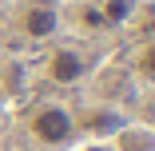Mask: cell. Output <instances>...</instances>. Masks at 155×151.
<instances>
[{"instance_id": "2", "label": "cell", "mask_w": 155, "mask_h": 151, "mask_svg": "<svg viewBox=\"0 0 155 151\" xmlns=\"http://www.w3.org/2000/svg\"><path fill=\"white\" fill-rule=\"evenodd\" d=\"M84 72H87V60L72 48H56L48 56V80H56V84H76V80H84Z\"/></svg>"}, {"instance_id": "1", "label": "cell", "mask_w": 155, "mask_h": 151, "mask_svg": "<svg viewBox=\"0 0 155 151\" xmlns=\"http://www.w3.org/2000/svg\"><path fill=\"white\" fill-rule=\"evenodd\" d=\"M28 131H32V139L48 143V147H64L72 135H76V119L64 103H44L36 115H32V123H28Z\"/></svg>"}, {"instance_id": "5", "label": "cell", "mask_w": 155, "mask_h": 151, "mask_svg": "<svg viewBox=\"0 0 155 151\" xmlns=\"http://www.w3.org/2000/svg\"><path fill=\"white\" fill-rule=\"evenodd\" d=\"M139 72H143L147 80H155V44L143 48V56H139Z\"/></svg>"}, {"instance_id": "6", "label": "cell", "mask_w": 155, "mask_h": 151, "mask_svg": "<svg viewBox=\"0 0 155 151\" xmlns=\"http://www.w3.org/2000/svg\"><path fill=\"white\" fill-rule=\"evenodd\" d=\"M84 24H91V28H100V24H104L100 8H84Z\"/></svg>"}, {"instance_id": "4", "label": "cell", "mask_w": 155, "mask_h": 151, "mask_svg": "<svg viewBox=\"0 0 155 151\" xmlns=\"http://www.w3.org/2000/svg\"><path fill=\"white\" fill-rule=\"evenodd\" d=\"M131 8H135V0H104L100 16H104V24H119L131 16Z\"/></svg>"}, {"instance_id": "3", "label": "cell", "mask_w": 155, "mask_h": 151, "mask_svg": "<svg viewBox=\"0 0 155 151\" xmlns=\"http://www.w3.org/2000/svg\"><path fill=\"white\" fill-rule=\"evenodd\" d=\"M20 24H24V36L48 40V36H56V28H60V12H56V4H48V0H36V4L24 12Z\"/></svg>"}]
</instances>
